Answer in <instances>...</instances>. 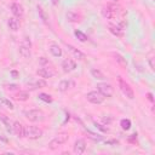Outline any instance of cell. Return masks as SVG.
Listing matches in <instances>:
<instances>
[{"instance_id":"obj_2","label":"cell","mask_w":155,"mask_h":155,"mask_svg":"<svg viewBox=\"0 0 155 155\" xmlns=\"http://www.w3.org/2000/svg\"><path fill=\"white\" fill-rule=\"evenodd\" d=\"M69 139V134L67 133V132H62V133H58L50 143H48V148L51 149V150H54V149H57L59 145H62V144H64L67 140Z\"/></svg>"},{"instance_id":"obj_6","label":"cell","mask_w":155,"mask_h":155,"mask_svg":"<svg viewBox=\"0 0 155 155\" xmlns=\"http://www.w3.org/2000/svg\"><path fill=\"white\" fill-rule=\"evenodd\" d=\"M86 98H87V101H88L90 103L101 104V103L104 102V98H105V97H104L101 92H98V91H91V92H88V93L86 94Z\"/></svg>"},{"instance_id":"obj_33","label":"cell","mask_w":155,"mask_h":155,"mask_svg":"<svg viewBox=\"0 0 155 155\" xmlns=\"http://www.w3.org/2000/svg\"><path fill=\"white\" fill-rule=\"evenodd\" d=\"M148 63H149V67H150V69H151V70H154V69H155V67H154V58H149Z\"/></svg>"},{"instance_id":"obj_28","label":"cell","mask_w":155,"mask_h":155,"mask_svg":"<svg viewBox=\"0 0 155 155\" xmlns=\"http://www.w3.org/2000/svg\"><path fill=\"white\" fill-rule=\"evenodd\" d=\"M38 97H39L40 101H42V102H45V103H51V102L53 101L52 96H50V94H47V93H39Z\"/></svg>"},{"instance_id":"obj_40","label":"cell","mask_w":155,"mask_h":155,"mask_svg":"<svg viewBox=\"0 0 155 155\" xmlns=\"http://www.w3.org/2000/svg\"><path fill=\"white\" fill-rule=\"evenodd\" d=\"M51 1L53 5H58V2H59V0H51Z\"/></svg>"},{"instance_id":"obj_41","label":"cell","mask_w":155,"mask_h":155,"mask_svg":"<svg viewBox=\"0 0 155 155\" xmlns=\"http://www.w3.org/2000/svg\"><path fill=\"white\" fill-rule=\"evenodd\" d=\"M111 1H113V2H116V1H117V0H111Z\"/></svg>"},{"instance_id":"obj_35","label":"cell","mask_w":155,"mask_h":155,"mask_svg":"<svg viewBox=\"0 0 155 155\" xmlns=\"http://www.w3.org/2000/svg\"><path fill=\"white\" fill-rule=\"evenodd\" d=\"M7 88L12 91V90H17V88H18V86H17V85H15V84H10V85H7Z\"/></svg>"},{"instance_id":"obj_20","label":"cell","mask_w":155,"mask_h":155,"mask_svg":"<svg viewBox=\"0 0 155 155\" xmlns=\"http://www.w3.org/2000/svg\"><path fill=\"white\" fill-rule=\"evenodd\" d=\"M46 81L45 80H36L34 84H28V88H30V90H35V88H42V87H46Z\"/></svg>"},{"instance_id":"obj_19","label":"cell","mask_w":155,"mask_h":155,"mask_svg":"<svg viewBox=\"0 0 155 155\" xmlns=\"http://www.w3.org/2000/svg\"><path fill=\"white\" fill-rule=\"evenodd\" d=\"M50 52H51V54L54 56V57H61V56H62V48H61L57 44H52V45L50 46Z\"/></svg>"},{"instance_id":"obj_15","label":"cell","mask_w":155,"mask_h":155,"mask_svg":"<svg viewBox=\"0 0 155 155\" xmlns=\"http://www.w3.org/2000/svg\"><path fill=\"white\" fill-rule=\"evenodd\" d=\"M36 10H38V13H39L40 19H41L45 24H48V15H47V12L44 10V7H42L41 5H38V6H36Z\"/></svg>"},{"instance_id":"obj_32","label":"cell","mask_w":155,"mask_h":155,"mask_svg":"<svg viewBox=\"0 0 155 155\" xmlns=\"http://www.w3.org/2000/svg\"><path fill=\"white\" fill-rule=\"evenodd\" d=\"M94 125H96L97 128L102 130L103 132H108V131H109V128H108V127H103V125H99V124H97V122H94Z\"/></svg>"},{"instance_id":"obj_8","label":"cell","mask_w":155,"mask_h":155,"mask_svg":"<svg viewBox=\"0 0 155 155\" xmlns=\"http://www.w3.org/2000/svg\"><path fill=\"white\" fill-rule=\"evenodd\" d=\"M62 68H63V71L70 73V71L75 70L76 63H75V61H73L71 58H67V59H64V61L62 62Z\"/></svg>"},{"instance_id":"obj_7","label":"cell","mask_w":155,"mask_h":155,"mask_svg":"<svg viewBox=\"0 0 155 155\" xmlns=\"http://www.w3.org/2000/svg\"><path fill=\"white\" fill-rule=\"evenodd\" d=\"M97 91L101 92L104 97H111L114 94V88L111 85L107 84V82H99L97 84Z\"/></svg>"},{"instance_id":"obj_16","label":"cell","mask_w":155,"mask_h":155,"mask_svg":"<svg viewBox=\"0 0 155 155\" xmlns=\"http://www.w3.org/2000/svg\"><path fill=\"white\" fill-rule=\"evenodd\" d=\"M65 18L70 23H75V22H79L80 21V16L76 12H74V11H68L65 13Z\"/></svg>"},{"instance_id":"obj_14","label":"cell","mask_w":155,"mask_h":155,"mask_svg":"<svg viewBox=\"0 0 155 155\" xmlns=\"http://www.w3.org/2000/svg\"><path fill=\"white\" fill-rule=\"evenodd\" d=\"M67 48L73 53V56L75 57V58H78L79 61H84L85 58H86V54L85 53H82L80 50H78V48H75L73 45H69V44H67Z\"/></svg>"},{"instance_id":"obj_5","label":"cell","mask_w":155,"mask_h":155,"mask_svg":"<svg viewBox=\"0 0 155 155\" xmlns=\"http://www.w3.org/2000/svg\"><path fill=\"white\" fill-rule=\"evenodd\" d=\"M42 136V131L36 126H25L24 127V137L29 139H38Z\"/></svg>"},{"instance_id":"obj_11","label":"cell","mask_w":155,"mask_h":155,"mask_svg":"<svg viewBox=\"0 0 155 155\" xmlns=\"http://www.w3.org/2000/svg\"><path fill=\"white\" fill-rule=\"evenodd\" d=\"M86 150V143L84 139H76L74 143V153L75 154H84Z\"/></svg>"},{"instance_id":"obj_22","label":"cell","mask_w":155,"mask_h":155,"mask_svg":"<svg viewBox=\"0 0 155 155\" xmlns=\"http://www.w3.org/2000/svg\"><path fill=\"white\" fill-rule=\"evenodd\" d=\"M7 25H8V28H10L11 30L16 31V30H18V28H19V22H18L16 18L11 17V18H8V21H7Z\"/></svg>"},{"instance_id":"obj_3","label":"cell","mask_w":155,"mask_h":155,"mask_svg":"<svg viewBox=\"0 0 155 155\" xmlns=\"http://www.w3.org/2000/svg\"><path fill=\"white\" fill-rule=\"evenodd\" d=\"M25 117L27 120L31 121V122H38V121H42L45 119V114L42 110L40 109H30L28 111H25Z\"/></svg>"},{"instance_id":"obj_18","label":"cell","mask_w":155,"mask_h":155,"mask_svg":"<svg viewBox=\"0 0 155 155\" xmlns=\"http://www.w3.org/2000/svg\"><path fill=\"white\" fill-rule=\"evenodd\" d=\"M0 120H1V122L4 124L5 128H6L8 132H12V124H11L10 119H8L6 115H4V114H0Z\"/></svg>"},{"instance_id":"obj_23","label":"cell","mask_w":155,"mask_h":155,"mask_svg":"<svg viewBox=\"0 0 155 155\" xmlns=\"http://www.w3.org/2000/svg\"><path fill=\"white\" fill-rule=\"evenodd\" d=\"M0 104H1L2 107H5V108L10 109V110H13V109H15V105H13V103H12L10 99L5 98V97H0Z\"/></svg>"},{"instance_id":"obj_9","label":"cell","mask_w":155,"mask_h":155,"mask_svg":"<svg viewBox=\"0 0 155 155\" xmlns=\"http://www.w3.org/2000/svg\"><path fill=\"white\" fill-rule=\"evenodd\" d=\"M36 75H39L40 78H44V79H48L54 75V71L48 67H42L36 70Z\"/></svg>"},{"instance_id":"obj_37","label":"cell","mask_w":155,"mask_h":155,"mask_svg":"<svg viewBox=\"0 0 155 155\" xmlns=\"http://www.w3.org/2000/svg\"><path fill=\"white\" fill-rule=\"evenodd\" d=\"M0 140H1V142H4V143H7V142H8V139H7L6 137H4L2 134H0Z\"/></svg>"},{"instance_id":"obj_25","label":"cell","mask_w":155,"mask_h":155,"mask_svg":"<svg viewBox=\"0 0 155 155\" xmlns=\"http://www.w3.org/2000/svg\"><path fill=\"white\" fill-rule=\"evenodd\" d=\"M70 86V81L69 80H62L59 84H58V91L61 92H65Z\"/></svg>"},{"instance_id":"obj_36","label":"cell","mask_w":155,"mask_h":155,"mask_svg":"<svg viewBox=\"0 0 155 155\" xmlns=\"http://www.w3.org/2000/svg\"><path fill=\"white\" fill-rule=\"evenodd\" d=\"M105 144H114V145H116V144H119V142L115 140V139H113V140H105Z\"/></svg>"},{"instance_id":"obj_17","label":"cell","mask_w":155,"mask_h":155,"mask_svg":"<svg viewBox=\"0 0 155 155\" xmlns=\"http://www.w3.org/2000/svg\"><path fill=\"white\" fill-rule=\"evenodd\" d=\"M18 51H19V54L23 57V58H30V48L29 47H27V46H24V45H19V47H18Z\"/></svg>"},{"instance_id":"obj_30","label":"cell","mask_w":155,"mask_h":155,"mask_svg":"<svg viewBox=\"0 0 155 155\" xmlns=\"http://www.w3.org/2000/svg\"><path fill=\"white\" fill-rule=\"evenodd\" d=\"M87 133H88V137H90L91 139H93L94 142H99V140L103 139V137H102L101 134H96V133H92V132H90V131H87Z\"/></svg>"},{"instance_id":"obj_12","label":"cell","mask_w":155,"mask_h":155,"mask_svg":"<svg viewBox=\"0 0 155 155\" xmlns=\"http://www.w3.org/2000/svg\"><path fill=\"white\" fill-rule=\"evenodd\" d=\"M108 28H109V31L113 34V35H115V36H119V38H121L122 35H124V29H122V25H119V24H109L108 25Z\"/></svg>"},{"instance_id":"obj_26","label":"cell","mask_w":155,"mask_h":155,"mask_svg":"<svg viewBox=\"0 0 155 155\" xmlns=\"http://www.w3.org/2000/svg\"><path fill=\"white\" fill-rule=\"evenodd\" d=\"M113 57H114V59H115L120 65H122V67H126V65H127L126 59H125L120 53H113Z\"/></svg>"},{"instance_id":"obj_27","label":"cell","mask_w":155,"mask_h":155,"mask_svg":"<svg viewBox=\"0 0 155 155\" xmlns=\"http://www.w3.org/2000/svg\"><path fill=\"white\" fill-rule=\"evenodd\" d=\"M74 35L81 41V42H85V41H87V35L85 34V33H82L81 30H79V29H76L75 31H74Z\"/></svg>"},{"instance_id":"obj_21","label":"cell","mask_w":155,"mask_h":155,"mask_svg":"<svg viewBox=\"0 0 155 155\" xmlns=\"http://www.w3.org/2000/svg\"><path fill=\"white\" fill-rule=\"evenodd\" d=\"M13 98H15L16 101L24 102V101H27V99L29 98V93H28L27 91H19V92H17V93L13 96Z\"/></svg>"},{"instance_id":"obj_39","label":"cell","mask_w":155,"mask_h":155,"mask_svg":"<svg viewBox=\"0 0 155 155\" xmlns=\"http://www.w3.org/2000/svg\"><path fill=\"white\" fill-rule=\"evenodd\" d=\"M39 62H40V63H41V64H44V63H47V59H46V58H45V57H41V58H40V61H39Z\"/></svg>"},{"instance_id":"obj_31","label":"cell","mask_w":155,"mask_h":155,"mask_svg":"<svg viewBox=\"0 0 155 155\" xmlns=\"http://www.w3.org/2000/svg\"><path fill=\"white\" fill-rule=\"evenodd\" d=\"M22 45H24V46H27V47H31V42H30V40L28 39V38H23V40H22Z\"/></svg>"},{"instance_id":"obj_34","label":"cell","mask_w":155,"mask_h":155,"mask_svg":"<svg viewBox=\"0 0 155 155\" xmlns=\"http://www.w3.org/2000/svg\"><path fill=\"white\" fill-rule=\"evenodd\" d=\"M11 75H12L13 79H17V78L19 76V73H18L17 70H11Z\"/></svg>"},{"instance_id":"obj_4","label":"cell","mask_w":155,"mask_h":155,"mask_svg":"<svg viewBox=\"0 0 155 155\" xmlns=\"http://www.w3.org/2000/svg\"><path fill=\"white\" fill-rule=\"evenodd\" d=\"M117 82H119V87H120L121 92L124 93V96H126L128 99H133V98H134V92H133V90L131 88V86H130L121 76L117 78Z\"/></svg>"},{"instance_id":"obj_1","label":"cell","mask_w":155,"mask_h":155,"mask_svg":"<svg viewBox=\"0 0 155 155\" xmlns=\"http://www.w3.org/2000/svg\"><path fill=\"white\" fill-rule=\"evenodd\" d=\"M120 12V7L116 4H109L102 8V16L107 19H114L117 17Z\"/></svg>"},{"instance_id":"obj_38","label":"cell","mask_w":155,"mask_h":155,"mask_svg":"<svg viewBox=\"0 0 155 155\" xmlns=\"http://www.w3.org/2000/svg\"><path fill=\"white\" fill-rule=\"evenodd\" d=\"M147 96H148V99H149L150 102H154V97H153V93H150V92H149Z\"/></svg>"},{"instance_id":"obj_13","label":"cell","mask_w":155,"mask_h":155,"mask_svg":"<svg viewBox=\"0 0 155 155\" xmlns=\"http://www.w3.org/2000/svg\"><path fill=\"white\" fill-rule=\"evenodd\" d=\"M10 8H11V12H12L16 17H18V18L23 17L24 11H23V7H22L19 4H17V2H12L11 6H10Z\"/></svg>"},{"instance_id":"obj_24","label":"cell","mask_w":155,"mask_h":155,"mask_svg":"<svg viewBox=\"0 0 155 155\" xmlns=\"http://www.w3.org/2000/svg\"><path fill=\"white\" fill-rule=\"evenodd\" d=\"M91 75L94 78V79H98V80H104L105 79V75L97 68H92L91 69Z\"/></svg>"},{"instance_id":"obj_29","label":"cell","mask_w":155,"mask_h":155,"mask_svg":"<svg viewBox=\"0 0 155 155\" xmlns=\"http://www.w3.org/2000/svg\"><path fill=\"white\" fill-rule=\"evenodd\" d=\"M120 126H121L122 130L128 131V130L131 128V121H130L128 119H122V120L120 121Z\"/></svg>"},{"instance_id":"obj_10","label":"cell","mask_w":155,"mask_h":155,"mask_svg":"<svg viewBox=\"0 0 155 155\" xmlns=\"http://www.w3.org/2000/svg\"><path fill=\"white\" fill-rule=\"evenodd\" d=\"M12 132H13L17 137L22 138V137H24V126H23L19 121H15V122L12 124Z\"/></svg>"}]
</instances>
